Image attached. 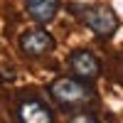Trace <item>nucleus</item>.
Returning a JSON list of instances; mask_svg holds the SVG:
<instances>
[{
    "label": "nucleus",
    "instance_id": "1",
    "mask_svg": "<svg viewBox=\"0 0 123 123\" xmlns=\"http://www.w3.org/2000/svg\"><path fill=\"white\" fill-rule=\"evenodd\" d=\"M49 96H52L62 108H86L94 91L86 84L84 79H71V76H64V79H57L49 84Z\"/></svg>",
    "mask_w": 123,
    "mask_h": 123
},
{
    "label": "nucleus",
    "instance_id": "2",
    "mask_svg": "<svg viewBox=\"0 0 123 123\" xmlns=\"http://www.w3.org/2000/svg\"><path fill=\"white\" fill-rule=\"evenodd\" d=\"M69 10H74V15L101 39L113 37L118 25H121L118 15L106 5H86V7H69Z\"/></svg>",
    "mask_w": 123,
    "mask_h": 123
},
{
    "label": "nucleus",
    "instance_id": "3",
    "mask_svg": "<svg viewBox=\"0 0 123 123\" xmlns=\"http://www.w3.org/2000/svg\"><path fill=\"white\" fill-rule=\"evenodd\" d=\"M69 71L76 79L94 81L101 74V62H98V57L94 52H89V49H74V52L69 54Z\"/></svg>",
    "mask_w": 123,
    "mask_h": 123
},
{
    "label": "nucleus",
    "instance_id": "4",
    "mask_svg": "<svg viewBox=\"0 0 123 123\" xmlns=\"http://www.w3.org/2000/svg\"><path fill=\"white\" fill-rule=\"evenodd\" d=\"M20 49L27 57H42L54 49V37L44 30H30L20 37Z\"/></svg>",
    "mask_w": 123,
    "mask_h": 123
},
{
    "label": "nucleus",
    "instance_id": "5",
    "mask_svg": "<svg viewBox=\"0 0 123 123\" xmlns=\"http://www.w3.org/2000/svg\"><path fill=\"white\" fill-rule=\"evenodd\" d=\"M20 118H22L25 123H49L52 121V111H49L39 98H27L20 104L17 108Z\"/></svg>",
    "mask_w": 123,
    "mask_h": 123
},
{
    "label": "nucleus",
    "instance_id": "6",
    "mask_svg": "<svg viewBox=\"0 0 123 123\" xmlns=\"http://www.w3.org/2000/svg\"><path fill=\"white\" fill-rule=\"evenodd\" d=\"M27 12L32 15L35 22L47 25L59 12V0H27Z\"/></svg>",
    "mask_w": 123,
    "mask_h": 123
}]
</instances>
